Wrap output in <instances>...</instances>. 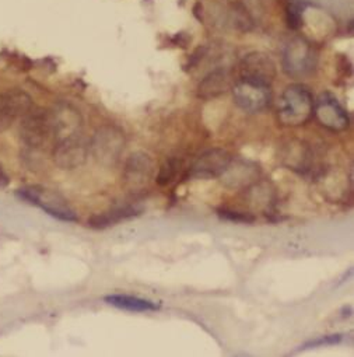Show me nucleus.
<instances>
[{"label":"nucleus","mask_w":354,"mask_h":357,"mask_svg":"<svg viewBox=\"0 0 354 357\" xmlns=\"http://www.w3.org/2000/svg\"><path fill=\"white\" fill-rule=\"evenodd\" d=\"M315 100L311 90L304 84H291L282 94L279 121L284 126L305 125L314 116Z\"/></svg>","instance_id":"1"},{"label":"nucleus","mask_w":354,"mask_h":357,"mask_svg":"<svg viewBox=\"0 0 354 357\" xmlns=\"http://www.w3.org/2000/svg\"><path fill=\"white\" fill-rule=\"evenodd\" d=\"M17 197L22 201L29 202L30 205H34L48 213L49 216L68 222L75 223L79 220L76 212L69 205V202L56 191L44 188V187H24L17 191Z\"/></svg>","instance_id":"2"},{"label":"nucleus","mask_w":354,"mask_h":357,"mask_svg":"<svg viewBox=\"0 0 354 357\" xmlns=\"http://www.w3.org/2000/svg\"><path fill=\"white\" fill-rule=\"evenodd\" d=\"M316 52L314 47L302 38H294L283 52V70L293 79L309 76L316 68Z\"/></svg>","instance_id":"3"},{"label":"nucleus","mask_w":354,"mask_h":357,"mask_svg":"<svg viewBox=\"0 0 354 357\" xmlns=\"http://www.w3.org/2000/svg\"><path fill=\"white\" fill-rule=\"evenodd\" d=\"M125 149V135L116 126H102L100 128L91 142L90 151L94 158L102 165H115Z\"/></svg>","instance_id":"4"},{"label":"nucleus","mask_w":354,"mask_h":357,"mask_svg":"<svg viewBox=\"0 0 354 357\" xmlns=\"http://www.w3.org/2000/svg\"><path fill=\"white\" fill-rule=\"evenodd\" d=\"M22 140L33 149L43 147L54 136L52 112L37 108L30 109L22 118L20 126Z\"/></svg>","instance_id":"5"},{"label":"nucleus","mask_w":354,"mask_h":357,"mask_svg":"<svg viewBox=\"0 0 354 357\" xmlns=\"http://www.w3.org/2000/svg\"><path fill=\"white\" fill-rule=\"evenodd\" d=\"M154 171V161L148 154L143 151L132 153L125 162L122 174L125 188L133 194L144 191L153 180Z\"/></svg>","instance_id":"6"},{"label":"nucleus","mask_w":354,"mask_h":357,"mask_svg":"<svg viewBox=\"0 0 354 357\" xmlns=\"http://www.w3.org/2000/svg\"><path fill=\"white\" fill-rule=\"evenodd\" d=\"M236 104L245 112L256 114L266 109L272 101V89L268 84L240 79L233 87Z\"/></svg>","instance_id":"7"},{"label":"nucleus","mask_w":354,"mask_h":357,"mask_svg":"<svg viewBox=\"0 0 354 357\" xmlns=\"http://www.w3.org/2000/svg\"><path fill=\"white\" fill-rule=\"evenodd\" d=\"M90 144L84 140L83 135H73L56 140L54 149V161L62 169H73L83 165L88 157Z\"/></svg>","instance_id":"8"},{"label":"nucleus","mask_w":354,"mask_h":357,"mask_svg":"<svg viewBox=\"0 0 354 357\" xmlns=\"http://www.w3.org/2000/svg\"><path fill=\"white\" fill-rule=\"evenodd\" d=\"M277 69L273 59L265 52H251L240 63V79L270 86L276 79Z\"/></svg>","instance_id":"9"},{"label":"nucleus","mask_w":354,"mask_h":357,"mask_svg":"<svg viewBox=\"0 0 354 357\" xmlns=\"http://www.w3.org/2000/svg\"><path fill=\"white\" fill-rule=\"evenodd\" d=\"M314 115L323 128L332 132L346 130L350 125V118L347 111L329 93L321 94L319 98L315 101Z\"/></svg>","instance_id":"10"},{"label":"nucleus","mask_w":354,"mask_h":357,"mask_svg":"<svg viewBox=\"0 0 354 357\" xmlns=\"http://www.w3.org/2000/svg\"><path fill=\"white\" fill-rule=\"evenodd\" d=\"M31 108V97L22 90H9L0 94V133L6 132L19 118H23Z\"/></svg>","instance_id":"11"},{"label":"nucleus","mask_w":354,"mask_h":357,"mask_svg":"<svg viewBox=\"0 0 354 357\" xmlns=\"http://www.w3.org/2000/svg\"><path fill=\"white\" fill-rule=\"evenodd\" d=\"M233 157L224 149H210L202 153L190 169V175L198 180H212L220 178L230 165Z\"/></svg>","instance_id":"12"},{"label":"nucleus","mask_w":354,"mask_h":357,"mask_svg":"<svg viewBox=\"0 0 354 357\" xmlns=\"http://www.w3.org/2000/svg\"><path fill=\"white\" fill-rule=\"evenodd\" d=\"M222 183L230 190H243L254 185L259 178V167L251 161L231 160L227 169L222 174Z\"/></svg>","instance_id":"13"},{"label":"nucleus","mask_w":354,"mask_h":357,"mask_svg":"<svg viewBox=\"0 0 354 357\" xmlns=\"http://www.w3.org/2000/svg\"><path fill=\"white\" fill-rule=\"evenodd\" d=\"M54 136L56 140L82 133L83 119L77 109L70 105H61L52 112Z\"/></svg>","instance_id":"14"},{"label":"nucleus","mask_w":354,"mask_h":357,"mask_svg":"<svg viewBox=\"0 0 354 357\" xmlns=\"http://www.w3.org/2000/svg\"><path fill=\"white\" fill-rule=\"evenodd\" d=\"M231 87V76L226 69L210 72L199 84L198 96L202 100H213L227 93Z\"/></svg>","instance_id":"15"},{"label":"nucleus","mask_w":354,"mask_h":357,"mask_svg":"<svg viewBox=\"0 0 354 357\" xmlns=\"http://www.w3.org/2000/svg\"><path fill=\"white\" fill-rule=\"evenodd\" d=\"M141 213V209L136 206H122V208H114L111 211L97 213L88 219V226L93 229H107L111 226H115L123 220L136 218Z\"/></svg>","instance_id":"16"},{"label":"nucleus","mask_w":354,"mask_h":357,"mask_svg":"<svg viewBox=\"0 0 354 357\" xmlns=\"http://www.w3.org/2000/svg\"><path fill=\"white\" fill-rule=\"evenodd\" d=\"M105 303L116 307L119 310H126V311H133V312H148V311H157L160 310V304L147 298L141 297H134V296H128V294H111L107 296Z\"/></svg>","instance_id":"17"},{"label":"nucleus","mask_w":354,"mask_h":357,"mask_svg":"<svg viewBox=\"0 0 354 357\" xmlns=\"http://www.w3.org/2000/svg\"><path fill=\"white\" fill-rule=\"evenodd\" d=\"M180 169H181V162L178 160H175V158L167 160L161 165V168L157 174V178H155L157 184L161 185V187H165V185L174 183L176 175H178V172H180Z\"/></svg>","instance_id":"18"},{"label":"nucleus","mask_w":354,"mask_h":357,"mask_svg":"<svg viewBox=\"0 0 354 357\" xmlns=\"http://www.w3.org/2000/svg\"><path fill=\"white\" fill-rule=\"evenodd\" d=\"M219 216L224 220L233 222V223H243V225H252L255 222V216L251 213L230 211V209H219Z\"/></svg>","instance_id":"19"},{"label":"nucleus","mask_w":354,"mask_h":357,"mask_svg":"<svg viewBox=\"0 0 354 357\" xmlns=\"http://www.w3.org/2000/svg\"><path fill=\"white\" fill-rule=\"evenodd\" d=\"M286 22L288 29L298 30L302 26V15H301V6L295 2H291L286 10Z\"/></svg>","instance_id":"20"},{"label":"nucleus","mask_w":354,"mask_h":357,"mask_svg":"<svg viewBox=\"0 0 354 357\" xmlns=\"http://www.w3.org/2000/svg\"><path fill=\"white\" fill-rule=\"evenodd\" d=\"M343 336L341 333H336V335H329V336H323V337H319L316 340H311V342H307L305 344L301 346L300 350H307V349H314V347H319V346H329V344H336V343H340L343 340Z\"/></svg>","instance_id":"21"},{"label":"nucleus","mask_w":354,"mask_h":357,"mask_svg":"<svg viewBox=\"0 0 354 357\" xmlns=\"http://www.w3.org/2000/svg\"><path fill=\"white\" fill-rule=\"evenodd\" d=\"M9 184H10V178L6 174L2 164H0V188H6Z\"/></svg>","instance_id":"22"}]
</instances>
